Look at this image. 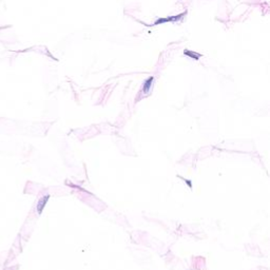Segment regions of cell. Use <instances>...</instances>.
<instances>
[{
  "label": "cell",
  "mask_w": 270,
  "mask_h": 270,
  "mask_svg": "<svg viewBox=\"0 0 270 270\" xmlns=\"http://www.w3.org/2000/svg\"><path fill=\"white\" fill-rule=\"evenodd\" d=\"M185 15H186V13H181V14H179V15H177V16H171V17H167V18H158V19L154 22V25H161V23L169 22V21L179 20V19H181L183 16H185Z\"/></svg>",
  "instance_id": "6da1fadb"
},
{
  "label": "cell",
  "mask_w": 270,
  "mask_h": 270,
  "mask_svg": "<svg viewBox=\"0 0 270 270\" xmlns=\"http://www.w3.org/2000/svg\"><path fill=\"white\" fill-rule=\"evenodd\" d=\"M153 80H154L153 77H150V78H148L147 80L145 81L144 88H143V92L145 94H147L148 92L150 91V89H151V87H152V83H153Z\"/></svg>",
  "instance_id": "7a4b0ae2"
},
{
  "label": "cell",
  "mask_w": 270,
  "mask_h": 270,
  "mask_svg": "<svg viewBox=\"0 0 270 270\" xmlns=\"http://www.w3.org/2000/svg\"><path fill=\"white\" fill-rule=\"evenodd\" d=\"M184 53H185V55L190 56V57H191V58L195 59V60H199V57H201V55H199V54L193 53V52L189 51V50H185V52H184Z\"/></svg>",
  "instance_id": "3957f363"
},
{
  "label": "cell",
  "mask_w": 270,
  "mask_h": 270,
  "mask_svg": "<svg viewBox=\"0 0 270 270\" xmlns=\"http://www.w3.org/2000/svg\"><path fill=\"white\" fill-rule=\"evenodd\" d=\"M48 199H49V196H45V197H43V199H41V201L39 202V204H38V212H39V213H40L41 210L43 209L45 203L48 202Z\"/></svg>",
  "instance_id": "277c9868"
}]
</instances>
